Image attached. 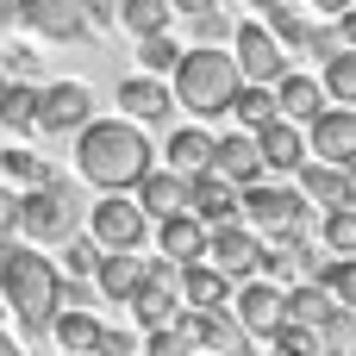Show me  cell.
Wrapping results in <instances>:
<instances>
[{
    "instance_id": "obj_30",
    "label": "cell",
    "mask_w": 356,
    "mask_h": 356,
    "mask_svg": "<svg viewBox=\"0 0 356 356\" xmlns=\"http://www.w3.org/2000/svg\"><path fill=\"white\" fill-rule=\"evenodd\" d=\"M319 238H325V250H332V257H356V207H325Z\"/></svg>"
},
{
    "instance_id": "obj_18",
    "label": "cell",
    "mask_w": 356,
    "mask_h": 356,
    "mask_svg": "<svg viewBox=\"0 0 356 356\" xmlns=\"http://www.w3.org/2000/svg\"><path fill=\"white\" fill-rule=\"evenodd\" d=\"M156 250L169 257V263H194V257H207V219L200 213H169V219H156Z\"/></svg>"
},
{
    "instance_id": "obj_5",
    "label": "cell",
    "mask_w": 356,
    "mask_h": 356,
    "mask_svg": "<svg viewBox=\"0 0 356 356\" xmlns=\"http://www.w3.org/2000/svg\"><path fill=\"white\" fill-rule=\"evenodd\" d=\"M238 219L257 225V232H269V238H307L313 200L300 188H263V181H250L244 200H238Z\"/></svg>"
},
{
    "instance_id": "obj_17",
    "label": "cell",
    "mask_w": 356,
    "mask_h": 356,
    "mask_svg": "<svg viewBox=\"0 0 356 356\" xmlns=\"http://www.w3.org/2000/svg\"><path fill=\"white\" fill-rule=\"evenodd\" d=\"M119 106H125V119L156 125V119H169V113H175V88H163V81L144 69V75H125V81H119Z\"/></svg>"
},
{
    "instance_id": "obj_28",
    "label": "cell",
    "mask_w": 356,
    "mask_h": 356,
    "mask_svg": "<svg viewBox=\"0 0 356 356\" xmlns=\"http://www.w3.org/2000/svg\"><path fill=\"white\" fill-rule=\"evenodd\" d=\"M325 100H344V106H356V44H338L332 56H325Z\"/></svg>"
},
{
    "instance_id": "obj_3",
    "label": "cell",
    "mask_w": 356,
    "mask_h": 356,
    "mask_svg": "<svg viewBox=\"0 0 356 356\" xmlns=\"http://www.w3.org/2000/svg\"><path fill=\"white\" fill-rule=\"evenodd\" d=\"M238 56L232 50H219V44H194V50H181V63H175V106H188L194 119H219V113H232V94H238Z\"/></svg>"
},
{
    "instance_id": "obj_8",
    "label": "cell",
    "mask_w": 356,
    "mask_h": 356,
    "mask_svg": "<svg viewBox=\"0 0 356 356\" xmlns=\"http://www.w3.org/2000/svg\"><path fill=\"white\" fill-rule=\"evenodd\" d=\"M94 119V88L88 81H38V131H81Z\"/></svg>"
},
{
    "instance_id": "obj_4",
    "label": "cell",
    "mask_w": 356,
    "mask_h": 356,
    "mask_svg": "<svg viewBox=\"0 0 356 356\" xmlns=\"http://www.w3.org/2000/svg\"><path fill=\"white\" fill-rule=\"evenodd\" d=\"M81 225H88V207L75 200L69 181L44 175V181H31V188L19 194V232H25L31 244H44V250H56L63 238H75Z\"/></svg>"
},
{
    "instance_id": "obj_6",
    "label": "cell",
    "mask_w": 356,
    "mask_h": 356,
    "mask_svg": "<svg viewBox=\"0 0 356 356\" xmlns=\"http://www.w3.org/2000/svg\"><path fill=\"white\" fill-rule=\"evenodd\" d=\"M19 25L38 31L44 44H75L106 25V6L100 0H19Z\"/></svg>"
},
{
    "instance_id": "obj_32",
    "label": "cell",
    "mask_w": 356,
    "mask_h": 356,
    "mask_svg": "<svg viewBox=\"0 0 356 356\" xmlns=\"http://www.w3.org/2000/svg\"><path fill=\"white\" fill-rule=\"evenodd\" d=\"M269 31H275L288 50H307V38H313V19H307V13H294L288 0H275V6H269Z\"/></svg>"
},
{
    "instance_id": "obj_27",
    "label": "cell",
    "mask_w": 356,
    "mask_h": 356,
    "mask_svg": "<svg viewBox=\"0 0 356 356\" xmlns=\"http://www.w3.org/2000/svg\"><path fill=\"white\" fill-rule=\"evenodd\" d=\"M282 106H275V81H238V94H232V119L238 125H269Z\"/></svg>"
},
{
    "instance_id": "obj_31",
    "label": "cell",
    "mask_w": 356,
    "mask_h": 356,
    "mask_svg": "<svg viewBox=\"0 0 356 356\" xmlns=\"http://www.w3.org/2000/svg\"><path fill=\"white\" fill-rule=\"evenodd\" d=\"M138 63H144L150 75H175V63H181V44H175L169 31H144V38H138Z\"/></svg>"
},
{
    "instance_id": "obj_41",
    "label": "cell",
    "mask_w": 356,
    "mask_h": 356,
    "mask_svg": "<svg viewBox=\"0 0 356 356\" xmlns=\"http://www.w3.org/2000/svg\"><path fill=\"white\" fill-rule=\"evenodd\" d=\"M169 6H175V13H188V19H194V13H207V6H219V0H169Z\"/></svg>"
},
{
    "instance_id": "obj_19",
    "label": "cell",
    "mask_w": 356,
    "mask_h": 356,
    "mask_svg": "<svg viewBox=\"0 0 356 356\" xmlns=\"http://www.w3.org/2000/svg\"><path fill=\"white\" fill-rule=\"evenodd\" d=\"M232 288L238 282L219 263H207V257L181 263V307H232Z\"/></svg>"
},
{
    "instance_id": "obj_46",
    "label": "cell",
    "mask_w": 356,
    "mask_h": 356,
    "mask_svg": "<svg viewBox=\"0 0 356 356\" xmlns=\"http://www.w3.org/2000/svg\"><path fill=\"white\" fill-rule=\"evenodd\" d=\"M0 81H6V69H0Z\"/></svg>"
},
{
    "instance_id": "obj_2",
    "label": "cell",
    "mask_w": 356,
    "mask_h": 356,
    "mask_svg": "<svg viewBox=\"0 0 356 356\" xmlns=\"http://www.w3.org/2000/svg\"><path fill=\"white\" fill-rule=\"evenodd\" d=\"M56 288H63V269L44 257V244H0V294H6V313L25 325V338L44 344L50 319H56Z\"/></svg>"
},
{
    "instance_id": "obj_21",
    "label": "cell",
    "mask_w": 356,
    "mask_h": 356,
    "mask_svg": "<svg viewBox=\"0 0 356 356\" xmlns=\"http://www.w3.org/2000/svg\"><path fill=\"white\" fill-rule=\"evenodd\" d=\"M138 282H144V257H131V250H100V269H94V288L106 294V300H131L138 294Z\"/></svg>"
},
{
    "instance_id": "obj_16",
    "label": "cell",
    "mask_w": 356,
    "mask_h": 356,
    "mask_svg": "<svg viewBox=\"0 0 356 356\" xmlns=\"http://www.w3.org/2000/svg\"><path fill=\"white\" fill-rule=\"evenodd\" d=\"M238 200H244V188H238L232 175H219V169H200V175H188V213H200L207 225H219V219H238Z\"/></svg>"
},
{
    "instance_id": "obj_34",
    "label": "cell",
    "mask_w": 356,
    "mask_h": 356,
    "mask_svg": "<svg viewBox=\"0 0 356 356\" xmlns=\"http://www.w3.org/2000/svg\"><path fill=\"white\" fill-rule=\"evenodd\" d=\"M0 169H6L13 181H25V188H31V181H44V175H50V156H38V150L13 144V150H0Z\"/></svg>"
},
{
    "instance_id": "obj_33",
    "label": "cell",
    "mask_w": 356,
    "mask_h": 356,
    "mask_svg": "<svg viewBox=\"0 0 356 356\" xmlns=\"http://www.w3.org/2000/svg\"><path fill=\"white\" fill-rule=\"evenodd\" d=\"M56 250H63V263H56L63 275H94V269H100V250H106V244H100V238H81V232H75V238H63Z\"/></svg>"
},
{
    "instance_id": "obj_22",
    "label": "cell",
    "mask_w": 356,
    "mask_h": 356,
    "mask_svg": "<svg viewBox=\"0 0 356 356\" xmlns=\"http://www.w3.org/2000/svg\"><path fill=\"white\" fill-rule=\"evenodd\" d=\"M275 106L307 125V119L325 106V81H313V75H300V69H282V75H275Z\"/></svg>"
},
{
    "instance_id": "obj_44",
    "label": "cell",
    "mask_w": 356,
    "mask_h": 356,
    "mask_svg": "<svg viewBox=\"0 0 356 356\" xmlns=\"http://www.w3.org/2000/svg\"><path fill=\"white\" fill-rule=\"evenodd\" d=\"M244 6H263V13H269V6H275V0H244Z\"/></svg>"
},
{
    "instance_id": "obj_39",
    "label": "cell",
    "mask_w": 356,
    "mask_h": 356,
    "mask_svg": "<svg viewBox=\"0 0 356 356\" xmlns=\"http://www.w3.org/2000/svg\"><path fill=\"white\" fill-rule=\"evenodd\" d=\"M100 350L125 356V350H138V338H131V332H100Z\"/></svg>"
},
{
    "instance_id": "obj_43",
    "label": "cell",
    "mask_w": 356,
    "mask_h": 356,
    "mask_svg": "<svg viewBox=\"0 0 356 356\" xmlns=\"http://www.w3.org/2000/svg\"><path fill=\"white\" fill-rule=\"evenodd\" d=\"M0 356H19V344H13V338H6V332H0Z\"/></svg>"
},
{
    "instance_id": "obj_10",
    "label": "cell",
    "mask_w": 356,
    "mask_h": 356,
    "mask_svg": "<svg viewBox=\"0 0 356 356\" xmlns=\"http://www.w3.org/2000/svg\"><path fill=\"white\" fill-rule=\"evenodd\" d=\"M232 56H238V75L244 81H275L288 69V44L269 31V25H232Z\"/></svg>"
},
{
    "instance_id": "obj_23",
    "label": "cell",
    "mask_w": 356,
    "mask_h": 356,
    "mask_svg": "<svg viewBox=\"0 0 356 356\" xmlns=\"http://www.w3.org/2000/svg\"><path fill=\"white\" fill-rule=\"evenodd\" d=\"M125 307H131V319L150 332V325L181 319V288H169V282H150V275H144V282H138V294H131Z\"/></svg>"
},
{
    "instance_id": "obj_29",
    "label": "cell",
    "mask_w": 356,
    "mask_h": 356,
    "mask_svg": "<svg viewBox=\"0 0 356 356\" xmlns=\"http://www.w3.org/2000/svg\"><path fill=\"white\" fill-rule=\"evenodd\" d=\"M169 19H175L169 0H119V25H125L131 38H144V31H169Z\"/></svg>"
},
{
    "instance_id": "obj_1",
    "label": "cell",
    "mask_w": 356,
    "mask_h": 356,
    "mask_svg": "<svg viewBox=\"0 0 356 356\" xmlns=\"http://www.w3.org/2000/svg\"><path fill=\"white\" fill-rule=\"evenodd\" d=\"M150 156H156V150H150V138H144L138 119H88V125L75 131V169H81V181L100 188V194L138 188L144 169H156Z\"/></svg>"
},
{
    "instance_id": "obj_20",
    "label": "cell",
    "mask_w": 356,
    "mask_h": 356,
    "mask_svg": "<svg viewBox=\"0 0 356 356\" xmlns=\"http://www.w3.org/2000/svg\"><path fill=\"white\" fill-rule=\"evenodd\" d=\"M138 207L150 213V225L169 219V213H181V207H188V175H181V169H144V181H138Z\"/></svg>"
},
{
    "instance_id": "obj_45",
    "label": "cell",
    "mask_w": 356,
    "mask_h": 356,
    "mask_svg": "<svg viewBox=\"0 0 356 356\" xmlns=\"http://www.w3.org/2000/svg\"><path fill=\"white\" fill-rule=\"evenodd\" d=\"M0 319H6V294H0Z\"/></svg>"
},
{
    "instance_id": "obj_36",
    "label": "cell",
    "mask_w": 356,
    "mask_h": 356,
    "mask_svg": "<svg viewBox=\"0 0 356 356\" xmlns=\"http://www.w3.org/2000/svg\"><path fill=\"white\" fill-rule=\"evenodd\" d=\"M0 69H6L13 81H38V50H31V44H6V50H0Z\"/></svg>"
},
{
    "instance_id": "obj_14",
    "label": "cell",
    "mask_w": 356,
    "mask_h": 356,
    "mask_svg": "<svg viewBox=\"0 0 356 356\" xmlns=\"http://www.w3.org/2000/svg\"><path fill=\"white\" fill-rule=\"evenodd\" d=\"M213 169H219V175H232L238 188L263 181V175H269V163H263V144H257V131H250V125L225 131V138L213 144Z\"/></svg>"
},
{
    "instance_id": "obj_40",
    "label": "cell",
    "mask_w": 356,
    "mask_h": 356,
    "mask_svg": "<svg viewBox=\"0 0 356 356\" xmlns=\"http://www.w3.org/2000/svg\"><path fill=\"white\" fill-rule=\"evenodd\" d=\"M307 6H313L319 19H338V13H344V6H356V0H307Z\"/></svg>"
},
{
    "instance_id": "obj_15",
    "label": "cell",
    "mask_w": 356,
    "mask_h": 356,
    "mask_svg": "<svg viewBox=\"0 0 356 356\" xmlns=\"http://www.w3.org/2000/svg\"><path fill=\"white\" fill-rule=\"evenodd\" d=\"M257 144H263V163L275 169V175H294L313 150H307V131H300V119H288V113H275L269 125H257Z\"/></svg>"
},
{
    "instance_id": "obj_26",
    "label": "cell",
    "mask_w": 356,
    "mask_h": 356,
    "mask_svg": "<svg viewBox=\"0 0 356 356\" xmlns=\"http://www.w3.org/2000/svg\"><path fill=\"white\" fill-rule=\"evenodd\" d=\"M0 125L6 131H38V81H0Z\"/></svg>"
},
{
    "instance_id": "obj_13",
    "label": "cell",
    "mask_w": 356,
    "mask_h": 356,
    "mask_svg": "<svg viewBox=\"0 0 356 356\" xmlns=\"http://www.w3.org/2000/svg\"><path fill=\"white\" fill-rule=\"evenodd\" d=\"M300 194L313 207H356V163H325V156H307L300 169Z\"/></svg>"
},
{
    "instance_id": "obj_7",
    "label": "cell",
    "mask_w": 356,
    "mask_h": 356,
    "mask_svg": "<svg viewBox=\"0 0 356 356\" xmlns=\"http://www.w3.org/2000/svg\"><path fill=\"white\" fill-rule=\"evenodd\" d=\"M88 232H94L106 250H138L144 232H150V213L138 207L131 188H113V194H100V200L88 207Z\"/></svg>"
},
{
    "instance_id": "obj_24",
    "label": "cell",
    "mask_w": 356,
    "mask_h": 356,
    "mask_svg": "<svg viewBox=\"0 0 356 356\" xmlns=\"http://www.w3.org/2000/svg\"><path fill=\"white\" fill-rule=\"evenodd\" d=\"M213 131L194 119V125H181V131H169V169H181V175H200V169H213Z\"/></svg>"
},
{
    "instance_id": "obj_35",
    "label": "cell",
    "mask_w": 356,
    "mask_h": 356,
    "mask_svg": "<svg viewBox=\"0 0 356 356\" xmlns=\"http://www.w3.org/2000/svg\"><path fill=\"white\" fill-rule=\"evenodd\" d=\"M344 307H356V257H338V263H325V275H319Z\"/></svg>"
},
{
    "instance_id": "obj_37",
    "label": "cell",
    "mask_w": 356,
    "mask_h": 356,
    "mask_svg": "<svg viewBox=\"0 0 356 356\" xmlns=\"http://www.w3.org/2000/svg\"><path fill=\"white\" fill-rule=\"evenodd\" d=\"M194 31H200V44H219V38H232V19L219 6H207V13H194Z\"/></svg>"
},
{
    "instance_id": "obj_11",
    "label": "cell",
    "mask_w": 356,
    "mask_h": 356,
    "mask_svg": "<svg viewBox=\"0 0 356 356\" xmlns=\"http://www.w3.org/2000/svg\"><path fill=\"white\" fill-rule=\"evenodd\" d=\"M232 313H238V325H244L250 338H269V332L282 325V288H275L269 275H244V282L232 288Z\"/></svg>"
},
{
    "instance_id": "obj_9",
    "label": "cell",
    "mask_w": 356,
    "mask_h": 356,
    "mask_svg": "<svg viewBox=\"0 0 356 356\" xmlns=\"http://www.w3.org/2000/svg\"><path fill=\"white\" fill-rule=\"evenodd\" d=\"M207 263H219L232 282L257 275V269H263V238H257V225H244V219L207 225Z\"/></svg>"
},
{
    "instance_id": "obj_12",
    "label": "cell",
    "mask_w": 356,
    "mask_h": 356,
    "mask_svg": "<svg viewBox=\"0 0 356 356\" xmlns=\"http://www.w3.org/2000/svg\"><path fill=\"white\" fill-rule=\"evenodd\" d=\"M307 150L325 163H356V106H319L307 119Z\"/></svg>"
},
{
    "instance_id": "obj_42",
    "label": "cell",
    "mask_w": 356,
    "mask_h": 356,
    "mask_svg": "<svg viewBox=\"0 0 356 356\" xmlns=\"http://www.w3.org/2000/svg\"><path fill=\"white\" fill-rule=\"evenodd\" d=\"M0 25H19V0H0Z\"/></svg>"
},
{
    "instance_id": "obj_25",
    "label": "cell",
    "mask_w": 356,
    "mask_h": 356,
    "mask_svg": "<svg viewBox=\"0 0 356 356\" xmlns=\"http://www.w3.org/2000/svg\"><path fill=\"white\" fill-rule=\"evenodd\" d=\"M100 319L88 313V307H56V319H50V338L63 344V350H100Z\"/></svg>"
},
{
    "instance_id": "obj_38",
    "label": "cell",
    "mask_w": 356,
    "mask_h": 356,
    "mask_svg": "<svg viewBox=\"0 0 356 356\" xmlns=\"http://www.w3.org/2000/svg\"><path fill=\"white\" fill-rule=\"evenodd\" d=\"M6 238H19V194L0 188V244H6Z\"/></svg>"
}]
</instances>
